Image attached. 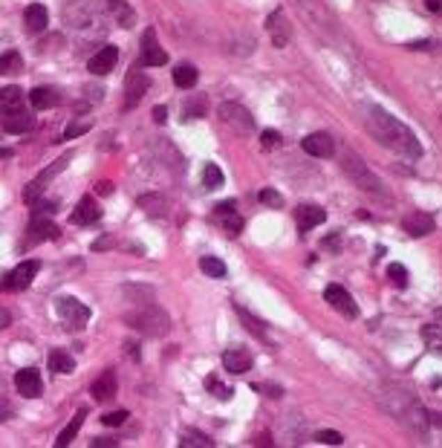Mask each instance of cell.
Returning <instances> with one entry per match:
<instances>
[{
	"label": "cell",
	"mask_w": 442,
	"mask_h": 448,
	"mask_svg": "<svg viewBox=\"0 0 442 448\" xmlns=\"http://www.w3.org/2000/svg\"><path fill=\"white\" fill-rule=\"evenodd\" d=\"M368 130L373 133V139L384 148H390L393 153H402V157L408 160H419L422 157V145L416 139V133L405 125L399 122L396 116H390L384 107H370L368 110Z\"/></svg>",
	"instance_id": "obj_1"
},
{
	"label": "cell",
	"mask_w": 442,
	"mask_h": 448,
	"mask_svg": "<svg viewBox=\"0 0 442 448\" xmlns=\"http://www.w3.org/2000/svg\"><path fill=\"white\" fill-rule=\"evenodd\" d=\"M125 321L130 330H136V333H142L148 339L168 336V330H171V318L159 307H139V309H133V313H127Z\"/></svg>",
	"instance_id": "obj_2"
},
{
	"label": "cell",
	"mask_w": 442,
	"mask_h": 448,
	"mask_svg": "<svg viewBox=\"0 0 442 448\" xmlns=\"http://www.w3.org/2000/svg\"><path fill=\"white\" fill-rule=\"evenodd\" d=\"M341 171L347 173V177L353 180V185H358L361 191H370V194H379V197H384V188H381V180L376 177V173L361 162V157H356L353 150H347L341 157Z\"/></svg>",
	"instance_id": "obj_3"
},
{
	"label": "cell",
	"mask_w": 442,
	"mask_h": 448,
	"mask_svg": "<svg viewBox=\"0 0 442 448\" xmlns=\"http://www.w3.org/2000/svg\"><path fill=\"white\" fill-rule=\"evenodd\" d=\"M393 405H390V411L405 422L411 431H419L422 437H425V428H428V419H425V411L413 402V399H408V396H402V394H393Z\"/></svg>",
	"instance_id": "obj_4"
},
{
	"label": "cell",
	"mask_w": 442,
	"mask_h": 448,
	"mask_svg": "<svg viewBox=\"0 0 442 448\" xmlns=\"http://www.w3.org/2000/svg\"><path fill=\"white\" fill-rule=\"evenodd\" d=\"M55 313H58V318L72 330H84V324L90 321V309L79 298H67V295L58 298L55 301Z\"/></svg>",
	"instance_id": "obj_5"
},
{
	"label": "cell",
	"mask_w": 442,
	"mask_h": 448,
	"mask_svg": "<svg viewBox=\"0 0 442 448\" xmlns=\"http://www.w3.org/2000/svg\"><path fill=\"white\" fill-rule=\"evenodd\" d=\"M220 119L237 133H252L255 130V116L237 102H223L220 105Z\"/></svg>",
	"instance_id": "obj_6"
},
{
	"label": "cell",
	"mask_w": 442,
	"mask_h": 448,
	"mask_svg": "<svg viewBox=\"0 0 442 448\" xmlns=\"http://www.w3.org/2000/svg\"><path fill=\"white\" fill-rule=\"evenodd\" d=\"M148 87H150V79L142 72V67L136 64L127 72V79H125V107H136L145 99Z\"/></svg>",
	"instance_id": "obj_7"
},
{
	"label": "cell",
	"mask_w": 442,
	"mask_h": 448,
	"mask_svg": "<svg viewBox=\"0 0 442 448\" xmlns=\"http://www.w3.org/2000/svg\"><path fill=\"white\" fill-rule=\"evenodd\" d=\"M324 301L330 304L333 309H338L341 316H347V318H356L358 316V307H356V301H353V295L344 286H338V284H330L324 289Z\"/></svg>",
	"instance_id": "obj_8"
},
{
	"label": "cell",
	"mask_w": 442,
	"mask_h": 448,
	"mask_svg": "<svg viewBox=\"0 0 442 448\" xmlns=\"http://www.w3.org/2000/svg\"><path fill=\"white\" fill-rule=\"evenodd\" d=\"M168 64V52L157 44V32L145 29L142 35V58H139V67H162Z\"/></svg>",
	"instance_id": "obj_9"
},
{
	"label": "cell",
	"mask_w": 442,
	"mask_h": 448,
	"mask_svg": "<svg viewBox=\"0 0 442 448\" xmlns=\"http://www.w3.org/2000/svg\"><path fill=\"white\" fill-rule=\"evenodd\" d=\"M301 148L310 153V157H318V160H330L333 153H336V142H333V136L330 133H310V136H303L301 139Z\"/></svg>",
	"instance_id": "obj_10"
},
{
	"label": "cell",
	"mask_w": 442,
	"mask_h": 448,
	"mask_svg": "<svg viewBox=\"0 0 442 448\" xmlns=\"http://www.w3.org/2000/svg\"><path fill=\"white\" fill-rule=\"evenodd\" d=\"M15 387H17V394L26 396V399H38L44 391V379L41 373H38L35 367H24V370H17L15 373Z\"/></svg>",
	"instance_id": "obj_11"
},
{
	"label": "cell",
	"mask_w": 442,
	"mask_h": 448,
	"mask_svg": "<svg viewBox=\"0 0 442 448\" xmlns=\"http://www.w3.org/2000/svg\"><path fill=\"white\" fill-rule=\"evenodd\" d=\"M38 269H41V263L38 261H24L21 266H15L12 272H9V278H6V289H12V292H21V289H26L32 281H35V275H38Z\"/></svg>",
	"instance_id": "obj_12"
},
{
	"label": "cell",
	"mask_w": 442,
	"mask_h": 448,
	"mask_svg": "<svg viewBox=\"0 0 442 448\" xmlns=\"http://www.w3.org/2000/svg\"><path fill=\"white\" fill-rule=\"evenodd\" d=\"M67 162H70V157H61V160L55 162V165H52L49 171L38 173V177H35V180H32L29 185H26V191H24V200H26V203H38V197H41V191L47 188V183H49V180H52V177H55V173H58V171H64V165H67Z\"/></svg>",
	"instance_id": "obj_13"
},
{
	"label": "cell",
	"mask_w": 442,
	"mask_h": 448,
	"mask_svg": "<svg viewBox=\"0 0 442 448\" xmlns=\"http://www.w3.org/2000/svg\"><path fill=\"white\" fill-rule=\"evenodd\" d=\"M116 61H119V49L116 47H102V49L93 52V58L87 61V70L93 75H107L113 67H116Z\"/></svg>",
	"instance_id": "obj_14"
},
{
	"label": "cell",
	"mask_w": 442,
	"mask_h": 448,
	"mask_svg": "<svg viewBox=\"0 0 442 448\" xmlns=\"http://www.w3.org/2000/svg\"><path fill=\"white\" fill-rule=\"evenodd\" d=\"M116 387H119L116 373L107 367V370H102V373H99V379L90 385V394H93L95 402H110L113 396H116Z\"/></svg>",
	"instance_id": "obj_15"
},
{
	"label": "cell",
	"mask_w": 442,
	"mask_h": 448,
	"mask_svg": "<svg viewBox=\"0 0 442 448\" xmlns=\"http://www.w3.org/2000/svg\"><path fill=\"white\" fill-rule=\"evenodd\" d=\"M235 208H237L235 200H226V203H220V206L214 208V217L223 223L226 235H240V229H243V217H240Z\"/></svg>",
	"instance_id": "obj_16"
},
{
	"label": "cell",
	"mask_w": 442,
	"mask_h": 448,
	"mask_svg": "<svg viewBox=\"0 0 442 448\" xmlns=\"http://www.w3.org/2000/svg\"><path fill=\"white\" fill-rule=\"evenodd\" d=\"M223 367L228 373H248L252 370V353L246 347H232L223 353Z\"/></svg>",
	"instance_id": "obj_17"
},
{
	"label": "cell",
	"mask_w": 442,
	"mask_h": 448,
	"mask_svg": "<svg viewBox=\"0 0 442 448\" xmlns=\"http://www.w3.org/2000/svg\"><path fill=\"white\" fill-rule=\"evenodd\" d=\"M402 229H405L411 238H428L434 231V217L425 214V211H413V214H408V217L402 220Z\"/></svg>",
	"instance_id": "obj_18"
},
{
	"label": "cell",
	"mask_w": 442,
	"mask_h": 448,
	"mask_svg": "<svg viewBox=\"0 0 442 448\" xmlns=\"http://www.w3.org/2000/svg\"><path fill=\"white\" fill-rule=\"evenodd\" d=\"M0 125H3L6 133H26L35 128V116L29 110H15V113H6V116H0Z\"/></svg>",
	"instance_id": "obj_19"
},
{
	"label": "cell",
	"mask_w": 442,
	"mask_h": 448,
	"mask_svg": "<svg viewBox=\"0 0 442 448\" xmlns=\"http://www.w3.org/2000/svg\"><path fill=\"white\" fill-rule=\"evenodd\" d=\"M266 29H269V35H272V44H275V47H286V44H290L292 29H290V24H286V15H283L281 9L269 15Z\"/></svg>",
	"instance_id": "obj_20"
},
{
	"label": "cell",
	"mask_w": 442,
	"mask_h": 448,
	"mask_svg": "<svg viewBox=\"0 0 442 448\" xmlns=\"http://www.w3.org/2000/svg\"><path fill=\"white\" fill-rule=\"evenodd\" d=\"M295 220H298V231L303 235V231H310V229H315V226H321L326 220V211L318 208V206H301L295 211Z\"/></svg>",
	"instance_id": "obj_21"
},
{
	"label": "cell",
	"mask_w": 442,
	"mask_h": 448,
	"mask_svg": "<svg viewBox=\"0 0 442 448\" xmlns=\"http://www.w3.org/2000/svg\"><path fill=\"white\" fill-rule=\"evenodd\" d=\"M99 217H102V208H99V203H95L93 197H84L79 206H75V211H72V223L75 226H93Z\"/></svg>",
	"instance_id": "obj_22"
},
{
	"label": "cell",
	"mask_w": 442,
	"mask_h": 448,
	"mask_svg": "<svg viewBox=\"0 0 442 448\" xmlns=\"http://www.w3.org/2000/svg\"><path fill=\"white\" fill-rule=\"evenodd\" d=\"M55 238H58V226L49 223L47 217H32V223H29V243L55 240Z\"/></svg>",
	"instance_id": "obj_23"
},
{
	"label": "cell",
	"mask_w": 442,
	"mask_h": 448,
	"mask_svg": "<svg viewBox=\"0 0 442 448\" xmlns=\"http://www.w3.org/2000/svg\"><path fill=\"white\" fill-rule=\"evenodd\" d=\"M24 24H26L29 32H44L47 24H49V12H47V6H41V3L26 6V12H24Z\"/></svg>",
	"instance_id": "obj_24"
},
{
	"label": "cell",
	"mask_w": 442,
	"mask_h": 448,
	"mask_svg": "<svg viewBox=\"0 0 442 448\" xmlns=\"http://www.w3.org/2000/svg\"><path fill=\"white\" fill-rule=\"evenodd\" d=\"M24 107V90L21 87H3L0 90V116H6V113H15V110H21Z\"/></svg>",
	"instance_id": "obj_25"
},
{
	"label": "cell",
	"mask_w": 442,
	"mask_h": 448,
	"mask_svg": "<svg viewBox=\"0 0 442 448\" xmlns=\"http://www.w3.org/2000/svg\"><path fill=\"white\" fill-rule=\"evenodd\" d=\"M107 6L113 12V17H116V24L130 29L133 24H136V12H133V6L127 3V0H107Z\"/></svg>",
	"instance_id": "obj_26"
},
{
	"label": "cell",
	"mask_w": 442,
	"mask_h": 448,
	"mask_svg": "<svg viewBox=\"0 0 442 448\" xmlns=\"http://www.w3.org/2000/svg\"><path fill=\"white\" fill-rule=\"evenodd\" d=\"M29 102H32L35 110H49V107L58 105V93H55L52 87H35L29 93Z\"/></svg>",
	"instance_id": "obj_27"
},
{
	"label": "cell",
	"mask_w": 442,
	"mask_h": 448,
	"mask_svg": "<svg viewBox=\"0 0 442 448\" xmlns=\"http://www.w3.org/2000/svg\"><path fill=\"white\" fill-rule=\"evenodd\" d=\"M84 417H87V411L81 408V411L72 417V422H70V425L64 428V431L58 434V440H55V448H67V445L75 440V434H79V431H81V425H84Z\"/></svg>",
	"instance_id": "obj_28"
},
{
	"label": "cell",
	"mask_w": 442,
	"mask_h": 448,
	"mask_svg": "<svg viewBox=\"0 0 442 448\" xmlns=\"http://www.w3.org/2000/svg\"><path fill=\"white\" fill-rule=\"evenodd\" d=\"M197 79H200V72L194 64H180L174 70V84L182 87V90H191V87H197Z\"/></svg>",
	"instance_id": "obj_29"
},
{
	"label": "cell",
	"mask_w": 442,
	"mask_h": 448,
	"mask_svg": "<svg viewBox=\"0 0 442 448\" xmlns=\"http://www.w3.org/2000/svg\"><path fill=\"white\" fill-rule=\"evenodd\" d=\"M0 72H3V75H17V72H24V55L15 52V49L3 52V55H0Z\"/></svg>",
	"instance_id": "obj_30"
},
{
	"label": "cell",
	"mask_w": 442,
	"mask_h": 448,
	"mask_svg": "<svg viewBox=\"0 0 442 448\" xmlns=\"http://www.w3.org/2000/svg\"><path fill=\"white\" fill-rule=\"evenodd\" d=\"M49 370H55V373H72L75 362H72L70 353H64V350H52L49 353Z\"/></svg>",
	"instance_id": "obj_31"
},
{
	"label": "cell",
	"mask_w": 442,
	"mask_h": 448,
	"mask_svg": "<svg viewBox=\"0 0 442 448\" xmlns=\"http://www.w3.org/2000/svg\"><path fill=\"white\" fill-rule=\"evenodd\" d=\"M180 445L182 448H211L214 442H211L205 434L194 431V428H188V431H182V437H180Z\"/></svg>",
	"instance_id": "obj_32"
},
{
	"label": "cell",
	"mask_w": 442,
	"mask_h": 448,
	"mask_svg": "<svg viewBox=\"0 0 442 448\" xmlns=\"http://www.w3.org/2000/svg\"><path fill=\"white\" fill-rule=\"evenodd\" d=\"M203 183H205V188H208V191H217V188H223L226 177H223V171H220L214 162H208V165H205V171H203Z\"/></svg>",
	"instance_id": "obj_33"
},
{
	"label": "cell",
	"mask_w": 442,
	"mask_h": 448,
	"mask_svg": "<svg viewBox=\"0 0 442 448\" xmlns=\"http://www.w3.org/2000/svg\"><path fill=\"white\" fill-rule=\"evenodd\" d=\"M205 391H211V394H214L217 399H223V402H228V399L235 396V387H226L217 376H208V379H205Z\"/></svg>",
	"instance_id": "obj_34"
},
{
	"label": "cell",
	"mask_w": 442,
	"mask_h": 448,
	"mask_svg": "<svg viewBox=\"0 0 442 448\" xmlns=\"http://www.w3.org/2000/svg\"><path fill=\"white\" fill-rule=\"evenodd\" d=\"M200 269L205 272L208 278H226V263H223L220 258H211V255L203 258V261H200Z\"/></svg>",
	"instance_id": "obj_35"
},
{
	"label": "cell",
	"mask_w": 442,
	"mask_h": 448,
	"mask_svg": "<svg viewBox=\"0 0 442 448\" xmlns=\"http://www.w3.org/2000/svg\"><path fill=\"white\" fill-rule=\"evenodd\" d=\"M422 339H425V344L431 347V350H442V324H428L425 330H422Z\"/></svg>",
	"instance_id": "obj_36"
},
{
	"label": "cell",
	"mask_w": 442,
	"mask_h": 448,
	"mask_svg": "<svg viewBox=\"0 0 442 448\" xmlns=\"http://www.w3.org/2000/svg\"><path fill=\"white\" fill-rule=\"evenodd\" d=\"M258 200H260L263 206H269V208H283V194H278L275 188H263V191L258 194Z\"/></svg>",
	"instance_id": "obj_37"
},
{
	"label": "cell",
	"mask_w": 442,
	"mask_h": 448,
	"mask_svg": "<svg viewBox=\"0 0 442 448\" xmlns=\"http://www.w3.org/2000/svg\"><path fill=\"white\" fill-rule=\"evenodd\" d=\"M388 278H390L396 286H408V269L402 266V263H390V269H388Z\"/></svg>",
	"instance_id": "obj_38"
},
{
	"label": "cell",
	"mask_w": 442,
	"mask_h": 448,
	"mask_svg": "<svg viewBox=\"0 0 442 448\" xmlns=\"http://www.w3.org/2000/svg\"><path fill=\"white\" fill-rule=\"evenodd\" d=\"M237 313H240V318L246 321V327H248V330H252V333H258L260 339H266V330H263V324H260L258 318H252V316H248V313H246V309H243V307L237 309Z\"/></svg>",
	"instance_id": "obj_39"
},
{
	"label": "cell",
	"mask_w": 442,
	"mask_h": 448,
	"mask_svg": "<svg viewBox=\"0 0 442 448\" xmlns=\"http://www.w3.org/2000/svg\"><path fill=\"white\" fill-rule=\"evenodd\" d=\"M127 417H130L127 411H110V414H104V417H102V422L113 428V425H125V419H127Z\"/></svg>",
	"instance_id": "obj_40"
},
{
	"label": "cell",
	"mask_w": 442,
	"mask_h": 448,
	"mask_svg": "<svg viewBox=\"0 0 442 448\" xmlns=\"http://www.w3.org/2000/svg\"><path fill=\"white\" fill-rule=\"evenodd\" d=\"M315 440H318V442H326V445H341V442H344V437H341L338 431H318Z\"/></svg>",
	"instance_id": "obj_41"
},
{
	"label": "cell",
	"mask_w": 442,
	"mask_h": 448,
	"mask_svg": "<svg viewBox=\"0 0 442 448\" xmlns=\"http://www.w3.org/2000/svg\"><path fill=\"white\" fill-rule=\"evenodd\" d=\"M260 142H263V148H266V150H269V148H275V145H281V133H278V130H263Z\"/></svg>",
	"instance_id": "obj_42"
},
{
	"label": "cell",
	"mask_w": 442,
	"mask_h": 448,
	"mask_svg": "<svg viewBox=\"0 0 442 448\" xmlns=\"http://www.w3.org/2000/svg\"><path fill=\"white\" fill-rule=\"evenodd\" d=\"M87 130H90V122H75V125L67 128L64 139H75V136H81V133H87Z\"/></svg>",
	"instance_id": "obj_43"
},
{
	"label": "cell",
	"mask_w": 442,
	"mask_h": 448,
	"mask_svg": "<svg viewBox=\"0 0 442 448\" xmlns=\"http://www.w3.org/2000/svg\"><path fill=\"white\" fill-rule=\"evenodd\" d=\"M139 206H165L162 197H142ZM150 214H162V208H150Z\"/></svg>",
	"instance_id": "obj_44"
},
{
	"label": "cell",
	"mask_w": 442,
	"mask_h": 448,
	"mask_svg": "<svg viewBox=\"0 0 442 448\" xmlns=\"http://www.w3.org/2000/svg\"><path fill=\"white\" fill-rule=\"evenodd\" d=\"M113 445H119V440H110V437H99V440H93V448H113Z\"/></svg>",
	"instance_id": "obj_45"
},
{
	"label": "cell",
	"mask_w": 442,
	"mask_h": 448,
	"mask_svg": "<svg viewBox=\"0 0 442 448\" xmlns=\"http://www.w3.org/2000/svg\"><path fill=\"white\" fill-rule=\"evenodd\" d=\"M263 387V391H266V396H272V399H278L283 391H281V387H275V385H260Z\"/></svg>",
	"instance_id": "obj_46"
},
{
	"label": "cell",
	"mask_w": 442,
	"mask_h": 448,
	"mask_svg": "<svg viewBox=\"0 0 442 448\" xmlns=\"http://www.w3.org/2000/svg\"><path fill=\"white\" fill-rule=\"evenodd\" d=\"M165 116H168V110H165V107H153V122H159V125H162V122H165Z\"/></svg>",
	"instance_id": "obj_47"
},
{
	"label": "cell",
	"mask_w": 442,
	"mask_h": 448,
	"mask_svg": "<svg viewBox=\"0 0 442 448\" xmlns=\"http://www.w3.org/2000/svg\"><path fill=\"white\" fill-rule=\"evenodd\" d=\"M9 414H12V408H9L6 402H0V422H3V419H9Z\"/></svg>",
	"instance_id": "obj_48"
},
{
	"label": "cell",
	"mask_w": 442,
	"mask_h": 448,
	"mask_svg": "<svg viewBox=\"0 0 442 448\" xmlns=\"http://www.w3.org/2000/svg\"><path fill=\"white\" fill-rule=\"evenodd\" d=\"M324 246H326V249H338V231H336L330 240H324Z\"/></svg>",
	"instance_id": "obj_49"
},
{
	"label": "cell",
	"mask_w": 442,
	"mask_h": 448,
	"mask_svg": "<svg viewBox=\"0 0 442 448\" xmlns=\"http://www.w3.org/2000/svg\"><path fill=\"white\" fill-rule=\"evenodd\" d=\"M411 49H431V41H416L411 44Z\"/></svg>",
	"instance_id": "obj_50"
},
{
	"label": "cell",
	"mask_w": 442,
	"mask_h": 448,
	"mask_svg": "<svg viewBox=\"0 0 442 448\" xmlns=\"http://www.w3.org/2000/svg\"><path fill=\"white\" fill-rule=\"evenodd\" d=\"M99 191H102V194H110V191H113V183H102Z\"/></svg>",
	"instance_id": "obj_51"
},
{
	"label": "cell",
	"mask_w": 442,
	"mask_h": 448,
	"mask_svg": "<svg viewBox=\"0 0 442 448\" xmlns=\"http://www.w3.org/2000/svg\"><path fill=\"white\" fill-rule=\"evenodd\" d=\"M428 9H442V0H428Z\"/></svg>",
	"instance_id": "obj_52"
},
{
	"label": "cell",
	"mask_w": 442,
	"mask_h": 448,
	"mask_svg": "<svg viewBox=\"0 0 442 448\" xmlns=\"http://www.w3.org/2000/svg\"><path fill=\"white\" fill-rule=\"evenodd\" d=\"M12 157V150L9 148H0V160H9Z\"/></svg>",
	"instance_id": "obj_53"
},
{
	"label": "cell",
	"mask_w": 442,
	"mask_h": 448,
	"mask_svg": "<svg viewBox=\"0 0 442 448\" xmlns=\"http://www.w3.org/2000/svg\"><path fill=\"white\" fill-rule=\"evenodd\" d=\"M431 422H434V425H442V414H431Z\"/></svg>",
	"instance_id": "obj_54"
}]
</instances>
